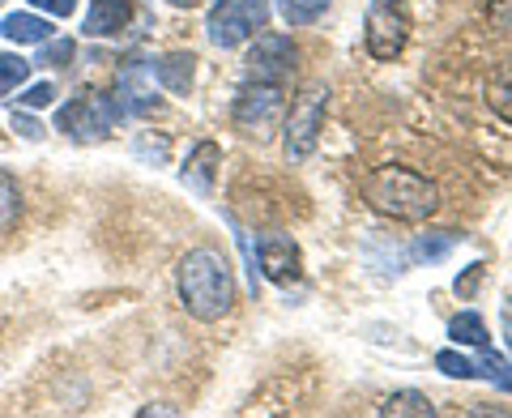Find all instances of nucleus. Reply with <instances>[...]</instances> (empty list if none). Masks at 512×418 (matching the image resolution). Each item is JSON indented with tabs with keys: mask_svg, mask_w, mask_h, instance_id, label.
I'll return each instance as SVG.
<instances>
[{
	"mask_svg": "<svg viewBox=\"0 0 512 418\" xmlns=\"http://www.w3.org/2000/svg\"><path fill=\"white\" fill-rule=\"evenodd\" d=\"M175 286H180L184 312L205 320V325H214L235 308V273L218 248H192L180 261Z\"/></svg>",
	"mask_w": 512,
	"mask_h": 418,
	"instance_id": "nucleus-1",
	"label": "nucleus"
},
{
	"mask_svg": "<svg viewBox=\"0 0 512 418\" xmlns=\"http://www.w3.org/2000/svg\"><path fill=\"white\" fill-rule=\"evenodd\" d=\"M363 201L384 218L427 222L440 209V188L431 184L423 171L402 167V163H384L363 175Z\"/></svg>",
	"mask_w": 512,
	"mask_h": 418,
	"instance_id": "nucleus-2",
	"label": "nucleus"
},
{
	"mask_svg": "<svg viewBox=\"0 0 512 418\" xmlns=\"http://www.w3.org/2000/svg\"><path fill=\"white\" fill-rule=\"evenodd\" d=\"M325 107H329V86L325 82H312V86L299 90V99L291 103V116H286V128H282L286 163H308V158L316 154L320 128H325Z\"/></svg>",
	"mask_w": 512,
	"mask_h": 418,
	"instance_id": "nucleus-3",
	"label": "nucleus"
},
{
	"mask_svg": "<svg viewBox=\"0 0 512 418\" xmlns=\"http://www.w3.org/2000/svg\"><path fill=\"white\" fill-rule=\"evenodd\" d=\"M116 120H124L116 99L103 90H94V86H82L56 111V133L73 137V141H103L111 128H116Z\"/></svg>",
	"mask_w": 512,
	"mask_h": 418,
	"instance_id": "nucleus-4",
	"label": "nucleus"
},
{
	"mask_svg": "<svg viewBox=\"0 0 512 418\" xmlns=\"http://www.w3.org/2000/svg\"><path fill=\"white\" fill-rule=\"evenodd\" d=\"M269 13H274L269 0H218L210 9V18H205V35H210L214 47L231 52V47L261 35L269 26Z\"/></svg>",
	"mask_w": 512,
	"mask_h": 418,
	"instance_id": "nucleus-5",
	"label": "nucleus"
},
{
	"mask_svg": "<svg viewBox=\"0 0 512 418\" xmlns=\"http://www.w3.org/2000/svg\"><path fill=\"white\" fill-rule=\"evenodd\" d=\"M410 39V13L406 0H367V18H363V43L372 60H397L406 52Z\"/></svg>",
	"mask_w": 512,
	"mask_h": 418,
	"instance_id": "nucleus-6",
	"label": "nucleus"
},
{
	"mask_svg": "<svg viewBox=\"0 0 512 418\" xmlns=\"http://www.w3.org/2000/svg\"><path fill=\"white\" fill-rule=\"evenodd\" d=\"M286 107V86L274 82H244L235 94V107H231V120L244 137H265L269 128L278 124Z\"/></svg>",
	"mask_w": 512,
	"mask_h": 418,
	"instance_id": "nucleus-7",
	"label": "nucleus"
},
{
	"mask_svg": "<svg viewBox=\"0 0 512 418\" xmlns=\"http://www.w3.org/2000/svg\"><path fill=\"white\" fill-rule=\"evenodd\" d=\"M295 60H299V47L291 35H278V30H265L256 35V43L248 47V60H244V77L248 82H274L286 86L295 73Z\"/></svg>",
	"mask_w": 512,
	"mask_h": 418,
	"instance_id": "nucleus-8",
	"label": "nucleus"
},
{
	"mask_svg": "<svg viewBox=\"0 0 512 418\" xmlns=\"http://www.w3.org/2000/svg\"><path fill=\"white\" fill-rule=\"evenodd\" d=\"M256 273L261 278H269L274 286H291L299 282L303 273V256H299V244L291 235L282 231H269V235H256Z\"/></svg>",
	"mask_w": 512,
	"mask_h": 418,
	"instance_id": "nucleus-9",
	"label": "nucleus"
},
{
	"mask_svg": "<svg viewBox=\"0 0 512 418\" xmlns=\"http://www.w3.org/2000/svg\"><path fill=\"white\" fill-rule=\"evenodd\" d=\"M116 107L120 116H150L154 99V60H128L116 77Z\"/></svg>",
	"mask_w": 512,
	"mask_h": 418,
	"instance_id": "nucleus-10",
	"label": "nucleus"
},
{
	"mask_svg": "<svg viewBox=\"0 0 512 418\" xmlns=\"http://www.w3.org/2000/svg\"><path fill=\"white\" fill-rule=\"evenodd\" d=\"M218 167H222V150L214 146V141H197L192 154H188V163H184V171H180V180L197 192V197H210Z\"/></svg>",
	"mask_w": 512,
	"mask_h": 418,
	"instance_id": "nucleus-11",
	"label": "nucleus"
},
{
	"mask_svg": "<svg viewBox=\"0 0 512 418\" xmlns=\"http://www.w3.org/2000/svg\"><path fill=\"white\" fill-rule=\"evenodd\" d=\"M128 18H133V5H128V0H90L82 30L90 39H111L128 26Z\"/></svg>",
	"mask_w": 512,
	"mask_h": 418,
	"instance_id": "nucleus-12",
	"label": "nucleus"
},
{
	"mask_svg": "<svg viewBox=\"0 0 512 418\" xmlns=\"http://www.w3.org/2000/svg\"><path fill=\"white\" fill-rule=\"evenodd\" d=\"M154 77H158V86H163L167 94H184L192 90V77H197V56L192 52H167V56H158L154 60Z\"/></svg>",
	"mask_w": 512,
	"mask_h": 418,
	"instance_id": "nucleus-13",
	"label": "nucleus"
},
{
	"mask_svg": "<svg viewBox=\"0 0 512 418\" xmlns=\"http://www.w3.org/2000/svg\"><path fill=\"white\" fill-rule=\"evenodd\" d=\"M0 35L9 43H47L52 39V22L39 18V13H9L5 22H0Z\"/></svg>",
	"mask_w": 512,
	"mask_h": 418,
	"instance_id": "nucleus-14",
	"label": "nucleus"
},
{
	"mask_svg": "<svg viewBox=\"0 0 512 418\" xmlns=\"http://www.w3.org/2000/svg\"><path fill=\"white\" fill-rule=\"evenodd\" d=\"M448 337H453L457 346H491V329H487V320L478 316V312H457L453 320H448Z\"/></svg>",
	"mask_w": 512,
	"mask_h": 418,
	"instance_id": "nucleus-15",
	"label": "nucleus"
},
{
	"mask_svg": "<svg viewBox=\"0 0 512 418\" xmlns=\"http://www.w3.org/2000/svg\"><path fill=\"white\" fill-rule=\"evenodd\" d=\"M380 414H389V418H431L436 414V406H431V397L427 393H414V389H402V393H389L384 397V406Z\"/></svg>",
	"mask_w": 512,
	"mask_h": 418,
	"instance_id": "nucleus-16",
	"label": "nucleus"
},
{
	"mask_svg": "<svg viewBox=\"0 0 512 418\" xmlns=\"http://www.w3.org/2000/svg\"><path fill=\"white\" fill-rule=\"evenodd\" d=\"M453 248H457V235L453 231H427V235H419L410 244V256L414 261H427V265H436V261H444V256H453Z\"/></svg>",
	"mask_w": 512,
	"mask_h": 418,
	"instance_id": "nucleus-17",
	"label": "nucleus"
},
{
	"mask_svg": "<svg viewBox=\"0 0 512 418\" xmlns=\"http://www.w3.org/2000/svg\"><path fill=\"white\" fill-rule=\"evenodd\" d=\"M18 218H22V188L5 167H0V235H9L18 227Z\"/></svg>",
	"mask_w": 512,
	"mask_h": 418,
	"instance_id": "nucleus-18",
	"label": "nucleus"
},
{
	"mask_svg": "<svg viewBox=\"0 0 512 418\" xmlns=\"http://www.w3.org/2000/svg\"><path fill=\"white\" fill-rule=\"evenodd\" d=\"M474 367H478V376H483V380H491V384H495V389L512 393V359L495 355L491 346H478V359H474Z\"/></svg>",
	"mask_w": 512,
	"mask_h": 418,
	"instance_id": "nucleus-19",
	"label": "nucleus"
},
{
	"mask_svg": "<svg viewBox=\"0 0 512 418\" xmlns=\"http://www.w3.org/2000/svg\"><path fill=\"white\" fill-rule=\"evenodd\" d=\"M325 9H329V0H278V13H282V22L286 26H316L320 18H325Z\"/></svg>",
	"mask_w": 512,
	"mask_h": 418,
	"instance_id": "nucleus-20",
	"label": "nucleus"
},
{
	"mask_svg": "<svg viewBox=\"0 0 512 418\" xmlns=\"http://www.w3.org/2000/svg\"><path fill=\"white\" fill-rule=\"evenodd\" d=\"M487 103H491L495 116L512 124V60L504 64L500 73L491 77V86H487Z\"/></svg>",
	"mask_w": 512,
	"mask_h": 418,
	"instance_id": "nucleus-21",
	"label": "nucleus"
},
{
	"mask_svg": "<svg viewBox=\"0 0 512 418\" xmlns=\"http://www.w3.org/2000/svg\"><path fill=\"white\" fill-rule=\"evenodd\" d=\"M30 77V60H22L18 52H0V99H9L18 86H26Z\"/></svg>",
	"mask_w": 512,
	"mask_h": 418,
	"instance_id": "nucleus-22",
	"label": "nucleus"
},
{
	"mask_svg": "<svg viewBox=\"0 0 512 418\" xmlns=\"http://www.w3.org/2000/svg\"><path fill=\"white\" fill-rule=\"evenodd\" d=\"M436 367L444 376H453V380H478V367L470 355H461V350H440L436 355Z\"/></svg>",
	"mask_w": 512,
	"mask_h": 418,
	"instance_id": "nucleus-23",
	"label": "nucleus"
},
{
	"mask_svg": "<svg viewBox=\"0 0 512 418\" xmlns=\"http://www.w3.org/2000/svg\"><path fill=\"white\" fill-rule=\"evenodd\" d=\"M73 56H77V43L73 39H47L39 64H43V69H69Z\"/></svg>",
	"mask_w": 512,
	"mask_h": 418,
	"instance_id": "nucleus-24",
	"label": "nucleus"
},
{
	"mask_svg": "<svg viewBox=\"0 0 512 418\" xmlns=\"http://www.w3.org/2000/svg\"><path fill=\"white\" fill-rule=\"evenodd\" d=\"M167 150H171V141L167 137H137V146H133V154L137 158H146V163H167Z\"/></svg>",
	"mask_w": 512,
	"mask_h": 418,
	"instance_id": "nucleus-25",
	"label": "nucleus"
},
{
	"mask_svg": "<svg viewBox=\"0 0 512 418\" xmlns=\"http://www.w3.org/2000/svg\"><path fill=\"white\" fill-rule=\"evenodd\" d=\"M487 22H491V30H500V35H512V0H491Z\"/></svg>",
	"mask_w": 512,
	"mask_h": 418,
	"instance_id": "nucleus-26",
	"label": "nucleus"
},
{
	"mask_svg": "<svg viewBox=\"0 0 512 418\" xmlns=\"http://www.w3.org/2000/svg\"><path fill=\"white\" fill-rule=\"evenodd\" d=\"M483 278H487V265H483V261L470 265V269H466V278H457V282H453V286H457V295H461V299H474V295H478V286H483Z\"/></svg>",
	"mask_w": 512,
	"mask_h": 418,
	"instance_id": "nucleus-27",
	"label": "nucleus"
},
{
	"mask_svg": "<svg viewBox=\"0 0 512 418\" xmlns=\"http://www.w3.org/2000/svg\"><path fill=\"white\" fill-rule=\"evenodd\" d=\"M56 99V90H52V82H39V86H30V90H22V107L26 111H39V107H47V103H52Z\"/></svg>",
	"mask_w": 512,
	"mask_h": 418,
	"instance_id": "nucleus-28",
	"label": "nucleus"
},
{
	"mask_svg": "<svg viewBox=\"0 0 512 418\" xmlns=\"http://www.w3.org/2000/svg\"><path fill=\"white\" fill-rule=\"evenodd\" d=\"M13 133H22L26 141H39V137L47 133V128H43L35 116H30V111H13Z\"/></svg>",
	"mask_w": 512,
	"mask_h": 418,
	"instance_id": "nucleus-29",
	"label": "nucleus"
},
{
	"mask_svg": "<svg viewBox=\"0 0 512 418\" xmlns=\"http://www.w3.org/2000/svg\"><path fill=\"white\" fill-rule=\"evenodd\" d=\"M30 9L52 13V18H69V13L77 9V0H30Z\"/></svg>",
	"mask_w": 512,
	"mask_h": 418,
	"instance_id": "nucleus-30",
	"label": "nucleus"
},
{
	"mask_svg": "<svg viewBox=\"0 0 512 418\" xmlns=\"http://www.w3.org/2000/svg\"><path fill=\"white\" fill-rule=\"evenodd\" d=\"M504 337H508V342H512V299L504 303Z\"/></svg>",
	"mask_w": 512,
	"mask_h": 418,
	"instance_id": "nucleus-31",
	"label": "nucleus"
},
{
	"mask_svg": "<svg viewBox=\"0 0 512 418\" xmlns=\"http://www.w3.org/2000/svg\"><path fill=\"white\" fill-rule=\"evenodd\" d=\"M175 9H192V5H201V0H171Z\"/></svg>",
	"mask_w": 512,
	"mask_h": 418,
	"instance_id": "nucleus-32",
	"label": "nucleus"
},
{
	"mask_svg": "<svg viewBox=\"0 0 512 418\" xmlns=\"http://www.w3.org/2000/svg\"><path fill=\"white\" fill-rule=\"evenodd\" d=\"M0 5H5V0H0Z\"/></svg>",
	"mask_w": 512,
	"mask_h": 418,
	"instance_id": "nucleus-33",
	"label": "nucleus"
}]
</instances>
